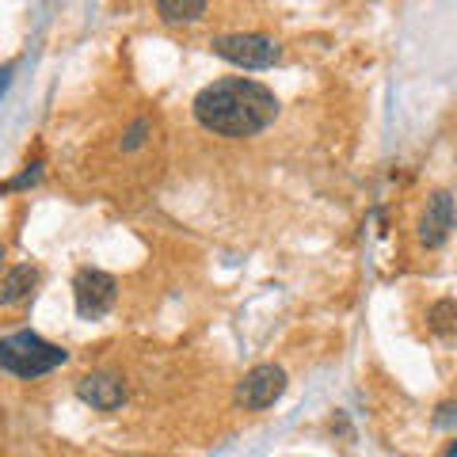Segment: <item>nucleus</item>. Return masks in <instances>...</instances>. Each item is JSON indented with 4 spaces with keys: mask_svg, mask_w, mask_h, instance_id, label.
Masks as SVG:
<instances>
[{
    "mask_svg": "<svg viewBox=\"0 0 457 457\" xmlns=\"http://www.w3.org/2000/svg\"><path fill=\"white\" fill-rule=\"evenodd\" d=\"M65 359L69 354L57 343H46L35 332H12L0 339V366L16 378H42L62 366Z\"/></svg>",
    "mask_w": 457,
    "mask_h": 457,
    "instance_id": "obj_2",
    "label": "nucleus"
},
{
    "mask_svg": "<svg viewBox=\"0 0 457 457\" xmlns=\"http://www.w3.org/2000/svg\"><path fill=\"white\" fill-rule=\"evenodd\" d=\"M8 84H12V65H0V96L8 92Z\"/></svg>",
    "mask_w": 457,
    "mask_h": 457,
    "instance_id": "obj_12",
    "label": "nucleus"
},
{
    "mask_svg": "<svg viewBox=\"0 0 457 457\" xmlns=\"http://www.w3.org/2000/svg\"><path fill=\"white\" fill-rule=\"evenodd\" d=\"M38 286V270L35 267H12L4 278H0V305H16L23 297H31V290Z\"/></svg>",
    "mask_w": 457,
    "mask_h": 457,
    "instance_id": "obj_8",
    "label": "nucleus"
},
{
    "mask_svg": "<svg viewBox=\"0 0 457 457\" xmlns=\"http://www.w3.org/2000/svg\"><path fill=\"white\" fill-rule=\"evenodd\" d=\"M427 328L442 339H457V302L446 297V302H435L431 312H427Z\"/></svg>",
    "mask_w": 457,
    "mask_h": 457,
    "instance_id": "obj_10",
    "label": "nucleus"
},
{
    "mask_svg": "<svg viewBox=\"0 0 457 457\" xmlns=\"http://www.w3.org/2000/svg\"><path fill=\"white\" fill-rule=\"evenodd\" d=\"M282 393H286V374H282V366H270V362L248 370V378L240 381V389H237L240 404L252 408V411L270 408Z\"/></svg>",
    "mask_w": 457,
    "mask_h": 457,
    "instance_id": "obj_5",
    "label": "nucleus"
},
{
    "mask_svg": "<svg viewBox=\"0 0 457 457\" xmlns=\"http://www.w3.org/2000/svg\"><path fill=\"white\" fill-rule=\"evenodd\" d=\"M275 114H278L275 92L248 77L213 80L195 96V119L210 134L221 137H255L275 122Z\"/></svg>",
    "mask_w": 457,
    "mask_h": 457,
    "instance_id": "obj_1",
    "label": "nucleus"
},
{
    "mask_svg": "<svg viewBox=\"0 0 457 457\" xmlns=\"http://www.w3.org/2000/svg\"><path fill=\"white\" fill-rule=\"evenodd\" d=\"M77 393H80V400H88V404L99 408V411L119 408L122 396H126L122 381L111 378V374H88V378H80V381H77Z\"/></svg>",
    "mask_w": 457,
    "mask_h": 457,
    "instance_id": "obj_7",
    "label": "nucleus"
},
{
    "mask_svg": "<svg viewBox=\"0 0 457 457\" xmlns=\"http://www.w3.org/2000/svg\"><path fill=\"white\" fill-rule=\"evenodd\" d=\"M213 54L228 65H240V69H267L278 62V42L267 38V35H221L210 42Z\"/></svg>",
    "mask_w": 457,
    "mask_h": 457,
    "instance_id": "obj_3",
    "label": "nucleus"
},
{
    "mask_svg": "<svg viewBox=\"0 0 457 457\" xmlns=\"http://www.w3.org/2000/svg\"><path fill=\"white\" fill-rule=\"evenodd\" d=\"M435 423H438V427H453V423H457V404H442L438 416H435Z\"/></svg>",
    "mask_w": 457,
    "mask_h": 457,
    "instance_id": "obj_11",
    "label": "nucleus"
},
{
    "mask_svg": "<svg viewBox=\"0 0 457 457\" xmlns=\"http://www.w3.org/2000/svg\"><path fill=\"white\" fill-rule=\"evenodd\" d=\"M0 263H4V245H0Z\"/></svg>",
    "mask_w": 457,
    "mask_h": 457,
    "instance_id": "obj_14",
    "label": "nucleus"
},
{
    "mask_svg": "<svg viewBox=\"0 0 457 457\" xmlns=\"http://www.w3.org/2000/svg\"><path fill=\"white\" fill-rule=\"evenodd\" d=\"M73 297H77V312L84 320H99L104 312H111L114 297H119V282H114L107 270L84 267L73 278Z\"/></svg>",
    "mask_w": 457,
    "mask_h": 457,
    "instance_id": "obj_4",
    "label": "nucleus"
},
{
    "mask_svg": "<svg viewBox=\"0 0 457 457\" xmlns=\"http://www.w3.org/2000/svg\"><path fill=\"white\" fill-rule=\"evenodd\" d=\"M457 221V213H453V198L446 191H438L431 195V203H427V213L420 218V240L427 248H438L442 240L450 237V228Z\"/></svg>",
    "mask_w": 457,
    "mask_h": 457,
    "instance_id": "obj_6",
    "label": "nucleus"
},
{
    "mask_svg": "<svg viewBox=\"0 0 457 457\" xmlns=\"http://www.w3.org/2000/svg\"><path fill=\"white\" fill-rule=\"evenodd\" d=\"M156 12L168 23H195L206 16V0H156Z\"/></svg>",
    "mask_w": 457,
    "mask_h": 457,
    "instance_id": "obj_9",
    "label": "nucleus"
},
{
    "mask_svg": "<svg viewBox=\"0 0 457 457\" xmlns=\"http://www.w3.org/2000/svg\"><path fill=\"white\" fill-rule=\"evenodd\" d=\"M446 457H457V442H453V446H450V450H446Z\"/></svg>",
    "mask_w": 457,
    "mask_h": 457,
    "instance_id": "obj_13",
    "label": "nucleus"
}]
</instances>
